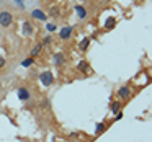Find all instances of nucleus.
I'll return each instance as SVG.
<instances>
[{
	"label": "nucleus",
	"mask_w": 152,
	"mask_h": 142,
	"mask_svg": "<svg viewBox=\"0 0 152 142\" xmlns=\"http://www.w3.org/2000/svg\"><path fill=\"white\" fill-rule=\"evenodd\" d=\"M18 98L21 100V101H28V100L31 98V93L28 88H18Z\"/></svg>",
	"instance_id": "obj_3"
},
{
	"label": "nucleus",
	"mask_w": 152,
	"mask_h": 142,
	"mask_svg": "<svg viewBox=\"0 0 152 142\" xmlns=\"http://www.w3.org/2000/svg\"><path fill=\"white\" fill-rule=\"evenodd\" d=\"M105 129H106V124H105V122H98V124L95 126V134H96V135L102 134V132H105Z\"/></svg>",
	"instance_id": "obj_12"
},
{
	"label": "nucleus",
	"mask_w": 152,
	"mask_h": 142,
	"mask_svg": "<svg viewBox=\"0 0 152 142\" xmlns=\"http://www.w3.org/2000/svg\"><path fill=\"white\" fill-rule=\"evenodd\" d=\"M51 39H53L51 36H46V38L43 39V44H49V43H51Z\"/></svg>",
	"instance_id": "obj_18"
},
{
	"label": "nucleus",
	"mask_w": 152,
	"mask_h": 142,
	"mask_svg": "<svg viewBox=\"0 0 152 142\" xmlns=\"http://www.w3.org/2000/svg\"><path fill=\"white\" fill-rule=\"evenodd\" d=\"M54 62H56V66H62V64H64L62 52H56V54H54Z\"/></svg>",
	"instance_id": "obj_9"
},
{
	"label": "nucleus",
	"mask_w": 152,
	"mask_h": 142,
	"mask_svg": "<svg viewBox=\"0 0 152 142\" xmlns=\"http://www.w3.org/2000/svg\"><path fill=\"white\" fill-rule=\"evenodd\" d=\"M75 12H77V17L79 18H85L87 17V10L82 7V5H75Z\"/></svg>",
	"instance_id": "obj_7"
},
{
	"label": "nucleus",
	"mask_w": 152,
	"mask_h": 142,
	"mask_svg": "<svg viewBox=\"0 0 152 142\" xmlns=\"http://www.w3.org/2000/svg\"><path fill=\"white\" fill-rule=\"evenodd\" d=\"M23 33L26 34V36H30V34H33V26H31L28 21H25L23 23Z\"/></svg>",
	"instance_id": "obj_11"
},
{
	"label": "nucleus",
	"mask_w": 152,
	"mask_h": 142,
	"mask_svg": "<svg viewBox=\"0 0 152 142\" xmlns=\"http://www.w3.org/2000/svg\"><path fill=\"white\" fill-rule=\"evenodd\" d=\"M116 23V20L115 18H108V20H106V28H113V25Z\"/></svg>",
	"instance_id": "obj_16"
},
{
	"label": "nucleus",
	"mask_w": 152,
	"mask_h": 142,
	"mask_svg": "<svg viewBox=\"0 0 152 142\" xmlns=\"http://www.w3.org/2000/svg\"><path fill=\"white\" fill-rule=\"evenodd\" d=\"M70 34H72V26H64L62 30L59 31V38H61V39H69Z\"/></svg>",
	"instance_id": "obj_4"
},
{
	"label": "nucleus",
	"mask_w": 152,
	"mask_h": 142,
	"mask_svg": "<svg viewBox=\"0 0 152 142\" xmlns=\"http://www.w3.org/2000/svg\"><path fill=\"white\" fill-rule=\"evenodd\" d=\"M39 80H41V83H43L44 87H49V85H53V82H54V75L49 72V70H46V72H43L39 75Z\"/></svg>",
	"instance_id": "obj_2"
},
{
	"label": "nucleus",
	"mask_w": 152,
	"mask_h": 142,
	"mask_svg": "<svg viewBox=\"0 0 152 142\" xmlns=\"http://www.w3.org/2000/svg\"><path fill=\"white\" fill-rule=\"evenodd\" d=\"M41 47H43V44H36V46H34L33 49H31V57H36L38 54H39Z\"/></svg>",
	"instance_id": "obj_13"
},
{
	"label": "nucleus",
	"mask_w": 152,
	"mask_h": 142,
	"mask_svg": "<svg viewBox=\"0 0 152 142\" xmlns=\"http://www.w3.org/2000/svg\"><path fill=\"white\" fill-rule=\"evenodd\" d=\"M118 96L119 98H129V96H131V88H129V87H121V88L118 90Z\"/></svg>",
	"instance_id": "obj_5"
},
{
	"label": "nucleus",
	"mask_w": 152,
	"mask_h": 142,
	"mask_svg": "<svg viewBox=\"0 0 152 142\" xmlns=\"http://www.w3.org/2000/svg\"><path fill=\"white\" fill-rule=\"evenodd\" d=\"M77 69H79L80 72H87V70H90V66H88V62H87V60H80Z\"/></svg>",
	"instance_id": "obj_10"
},
{
	"label": "nucleus",
	"mask_w": 152,
	"mask_h": 142,
	"mask_svg": "<svg viewBox=\"0 0 152 142\" xmlns=\"http://www.w3.org/2000/svg\"><path fill=\"white\" fill-rule=\"evenodd\" d=\"M4 66H5V59H4V57H0V69H2Z\"/></svg>",
	"instance_id": "obj_20"
},
{
	"label": "nucleus",
	"mask_w": 152,
	"mask_h": 142,
	"mask_svg": "<svg viewBox=\"0 0 152 142\" xmlns=\"http://www.w3.org/2000/svg\"><path fill=\"white\" fill-rule=\"evenodd\" d=\"M21 66H23V67H30V66H33V57H28V59H25L23 62H21Z\"/></svg>",
	"instance_id": "obj_15"
},
{
	"label": "nucleus",
	"mask_w": 152,
	"mask_h": 142,
	"mask_svg": "<svg viewBox=\"0 0 152 142\" xmlns=\"http://www.w3.org/2000/svg\"><path fill=\"white\" fill-rule=\"evenodd\" d=\"M88 44H90V39H88V38H85V39H82V41H80L79 47H80L82 51H85L87 47H88Z\"/></svg>",
	"instance_id": "obj_14"
},
{
	"label": "nucleus",
	"mask_w": 152,
	"mask_h": 142,
	"mask_svg": "<svg viewBox=\"0 0 152 142\" xmlns=\"http://www.w3.org/2000/svg\"><path fill=\"white\" fill-rule=\"evenodd\" d=\"M31 17L33 18H36V20H41V21H46V13L44 12H41V10H33L31 12Z\"/></svg>",
	"instance_id": "obj_6"
},
{
	"label": "nucleus",
	"mask_w": 152,
	"mask_h": 142,
	"mask_svg": "<svg viewBox=\"0 0 152 142\" xmlns=\"http://www.w3.org/2000/svg\"><path fill=\"white\" fill-rule=\"evenodd\" d=\"M12 21H13V17H12L10 12L4 10V12H0V26H10Z\"/></svg>",
	"instance_id": "obj_1"
},
{
	"label": "nucleus",
	"mask_w": 152,
	"mask_h": 142,
	"mask_svg": "<svg viewBox=\"0 0 152 142\" xmlns=\"http://www.w3.org/2000/svg\"><path fill=\"white\" fill-rule=\"evenodd\" d=\"M48 31H51V33H53V31H56V25L49 23V25H48Z\"/></svg>",
	"instance_id": "obj_17"
},
{
	"label": "nucleus",
	"mask_w": 152,
	"mask_h": 142,
	"mask_svg": "<svg viewBox=\"0 0 152 142\" xmlns=\"http://www.w3.org/2000/svg\"><path fill=\"white\" fill-rule=\"evenodd\" d=\"M110 109H111L113 114H116L118 111H121V101H113L111 106H110Z\"/></svg>",
	"instance_id": "obj_8"
},
{
	"label": "nucleus",
	"mask_w": 152,
	"mask_h": 142,
	"mask_svg": "<svg viewBox=\"0 0 152 142\" xmlns=\"http://www.w3.org/2000/svg\"><path fill=\"white\" fill-rule=\"evenodd\" d=\"M70 142H77V141H70Z\"/></svg>",
	"instance_id": "obj_21"
},
{
	"label": "nucleus",
	"mask_w": 152,
	"mask_h": 142,
	"mask_svg": "<svg viewBox=\"0 0 152 142\" xmlns=\"http://www.w3.org/2000/svg\"><path fill=\"white\" fill-rule=\"evenodd\" d=\"M15 4H17L18 7H21V8L25 7V4H23V0H15Z\"/></svg>",
	"instance_id": "obj_19"
}]
</instances>
